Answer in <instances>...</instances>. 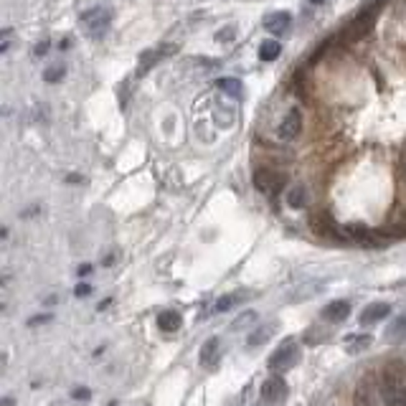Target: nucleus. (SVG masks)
<instances>
[{
	"label": "nucleus",
	"instance_id": "obj_27",
	"mask_svg": "<svg viewBox=\"0 0 406 406\" xmlns=\"http://www.w3.org/2000/svg\"><path fill=\"white\" fill-rule=\"evenodd\" d=\"M46 51H49V41H41V44H36V49H33V54H36V56H44Z\"/></svg>",
	"mask_w": 406,
	"mask_h": 406
},
{
	"label": "nucleus",
	"instance_id": "obj_22",
	"mask_svg": "<svg viewBox=\"0 0 406 406\" xmlns=\"http://www.w3.org/2000/svg\"><path fill=\"white\" fill-rule=\"evenodd\" d=\"M63 74H66V69H63L61 63H56V66H49V69L44 71V79L49 84H56V82H61V79H63Z\"/></svg>",
	"mask_w": 406,
	"mask_h": 406
},
{
	"label": "nucleus",
	"instance_id": "obj_3",
	"mask_svg": "<svg viewBox=\"0 0 406 406\" xmlns=\"http://www.w3.org/2000/svg\"><path fill=\"white\" fill-rule=\"evenodd\" d=\"M300 358H302V350L297 348V343L285 340L272 353V358H269L266 366H269V371H274V374H279V371H292V368L300 363Z\"/></svg>",
	"mask_w": 406,
	"mask_h": 406
},
{
	"label": "nucleus",
	"instance_id": "obj_1",
	"mask_svg": "<svg viewBox=\"0 0 406 406\" xmlns=\"http://www.w3.org/2000/svg\"><path fill=\"white\" fill-rule=\"evenodd\" d=\"M383 3L386 0H374L371 6L363 8L358 16H355L353 20H350L345 28H343L340 33V41L343 44H355V41H361V38H366V33H371V28H374L376 18H379L381 8H383Z\"/></svg>",
	"mask_w": 406,
	"mask_h": 406
},
{
	"label": "nucleus",
	"instance_id": "obj_16",
	"mask_svg": "<svg viewBox=\"0 0 406 406\" xmlns=\"http://www.w3.org/2000/svg\"><path fill=\"white\" fill-rule=\"evenodd\" d=\"M274 328H277V323H266V325H259L257 330H252L247 336V343L252 345V348H259V345H264L269 338L274 336Z\"/></svg>",
	"mask_w": 406,
	"mask_h": 406
},
{
	"label": "nucleus",
	"instance_id": "obj_17",
	"mask_svg": "<svg viewBox=\"0 0 406 406\" xmlns=\"http://www.w3.org/2000/svg\"><path fill=\"white\" fill-rule=\"evenodd\" d=\"M158 325L165 333H176V330H180V325H183V317H180L178 310H163L158 315Z\"/></svg>",
	"mask_w": 406,
	"mask_h": 406
},
{
	"label": "nucleus",
	"instance_id": "obj_10",
	"mask_svg": "<svg viewBox=\"0 0 406 406\" xmlns=\"http://www.w3.org/2000/svg\"><path fill=\"white\" fill-rule=\"evenodd\" d=\"M287 393V383L285 379H279V376H272V379H266L262 383V399L264 401H279L285 399Z\"/></svg>",
	"mask_w": 406,
	"mask_h": 406
},
{
	"label": "nucleus",
	"instance_id": "obj_13",
	"mask_svg": "<svg viewBox=\"0 0 406 406\" xmlns=\"http://www.w3.org/2000/svg\"><path fill=\"white\" fill-rule=\"evenodd\" d=\"M383 401H386V406H406L404 383H383Z\"/></svg>",
	"mask_w": 406,
	"mask_h": 406
},
{
	"label": "nucleus",
	"instance_id": "obj_19",
	"mask_svg": "<svg viewBox=\"0 0 406 406\" xmlns=\"http://www.w3.org/2000/svg\"><path fill=\"white\" fill-rule=\"evenodd\" d=\"M282 54V44L274 41V38H266L264 44L259 46V59L262 61H274V59Z\"/></svg>",
	"mask_w": 406,
	"mask_h": 406
},
{
	"label": "nucleus",
	"instance_id": "obj_4",
	"mask_svg": "<svg viewBox=\"0 0 406 406\" xmlns=\"http://www.w3.org/2000/svg\"><path fill=\"white\" fill-rule=\"evenodd\" d=\"M173 54H178V44H160V46H155V49L142 51L137 59V74L140 76L147 74L155 63L163 61V59H168V56H173Z\"/></svg>",
	"mask_w": 406,
	"mask_h": 406
},
{
	"label": "nucleus",
	"instance_id": "obj_9",
	"mask_svg": "<svg viewBox=\"0 0 406 406\" xmlns=\"http://www.w3.org/2000/svg\"><path fill=\"white\" fill-rule=\"evenodd\" d=\"M252 297H254V292H244V290L228 292V295H223L221 300H216L214 310L211 312H226V310H231V307H236V304H244Z\"/></svg>",
	"mask_w": 406,
	"mask_h": 406
},
{
	"label": "nucleus",
	"instance_id": "obj_11",
	"mask_svg": "<svg viewBox=\"0 0 406 406\" xmlns=\"http://www.w3.org/2000/svg\"><path fill=\"white\" fill-rule=\"evenodd\" d=\"M348 315H350L348 300H333L330 304H325L323 310V320H328V323H343Z\"/></svg>",
	"mask_w": 406,
	"mask_h": 406
},
{
	"label": "nucleus",
	"instance_id": "obj_15",
	"mask_svg": "<svg viewBox=\"0 0 406 406\" xmlns=\"http://www.w3.org/2000/svg\"><path fill=\"white\" fill-rule=\"evenodd\" d=\"M219 355H221V338H209L201 348V363L203 366H216Z\"/></svg>",
	"mask_w": 406,
	"mask_h": 406
},
{
	"label": "nucleus",
	"instance_id": "obj_5",
	"mask_svg": "<svg viewBox=\"0 0 406 406\" xmlns=\"http://www.w3.org/2000/svg\"><path fill=\"white\" fill-rule=\"evenodd\" d=\"M285 183H287L285 173H277L272 171V168H259V171L254 173V185H257V190H262V193H277Z\"/></svg>",
	"mask_w": 406,
	"mask_h": 406
},
{
	"label": "nucleus",
	"instance_id": "obj_29",
	"mask_svg": "<svg viewBox=\"0 0 406 406\" xmlns=\"http://www.w3.org/2000/svg\"><path fill=\"white\" fill-rule=\"evenodd\" d=\"M355 406H371V401H368V396L363 399V391L355 393Z\"/></svg>",
	"mask_w": 406,
	"mask_h": 406
},
{
	"label": "nucleus",
	"instance_id": "obj_21",
	"mask_svg": "<svg viewBox=\"0 0 406 406\" xmlns=\"http://www.w3.org/2000/svg\"><path fill=\"white\" fill-rule=\"evenodd\" d=\"M383 383H404V371L399 361H391L383 368Z\"/></svg>",
	"mask_w": 406,
	"mask_h": 406
},
{
	"label": "nucleus",
	"instance_id": "obj_28",
	"mask_svg": "<svg viewBox=\"0 0 406 406\" xmlns=\"http://www.w3.org/2000/svg\"><path fill=\"white\" fill-rule=\"evenodd\" d=\"M74 399H89L92 393H89V388H74V393H71Z\"/></svg>",
	"mask_w": 406,
	"mask_h": 406
},
{
	"label": "nucleus",
	"instance_id": "obj_20",
	"mask_svg": "<svg viewBox=\"0 0 406 406\" xmlns=\"http://www.w3.org/2000/svg\"><path fill=\"white\" fill-rule=\"evenodd\" d=\"M216 87L221 89L223 94L234 97V99H239V97H241V82H239V79H234V76H226V79H219V82H216Z\"/></svg>",
	"mask_w": 406,
	"mask_h": 406
},
{
	"label": "nucleus",
	"instance_id": "obj_18",
	"mask_svg": "<svg viewBox=\"0 0 406 406\" xmlns=\"http://www.w3.org/2000/svg\"><path fill=\"white\" fill-rule=\"evenodd\" d=\"M287 206L295 211L304 209L307 206V188L304 185H295V188L287 190Z\"/></svg>",
	"mask_w": 406,
	"mask_h": 406
},
{
	"label": "nucleus",
	"instance_id": "obj_32",
	"mask_svg": "<svg viewBox=\"0 0 406 406\" xmlns=\"http://www.w3.org/2000/svg\"><path fill=\"white\" fill-rule=\"evenodd\" d=\"M312 6H325V3H330V0H310Z\"/></svg>",
	"mask_w": 406,
	"mask_h": 406
},
{
	"label": "nucleus",
	"instance_id": "obj_7",
	"mask_svg": "<svg viewBox=\"0 0 406 406\" xmlns=\"http://www.w3.org/2000/svg\"><path fill=\"white\" fill-rule=\"evenodd\" d=\"M391 315V304L388 302H374V304H368L366 310L361 312V325L366 328V325H376L381 323V320H386V317Z\"/></svg>",
	"mask_w": 406,
	"mask_h": 406
},
{
	"label": "nucleus",
	"instance_id": "obj_33",
	"mask_svg": "<svg viewBox=\"0 0 406 406\" xmlns=\"http://www.w3.org/2000/svg\"><path fill=\"white\" fill-rule=\"evenodd\" d=\"M3 406H13V399H3Z\"/></svg>",
	"mask_w": 406,
	"mask_h": 406
},
{
	"label": "nucleus",
	"instance_id": "obj_25",
	"mask_svg": "<svg viewBox=\"0 0 406 406\" xmlns=\"http://www.w3.org/2000/svg\"><path fill=\"white\" fill-rule=\"evenodd\" d=\"M49 320H51V315H49V312H44V315H36V317H31V320H28V325H31V328H33V325L49 323Z\"/></svg>",
	"mask_w": 406,
	"mask_h": 406
},
{
	"label": "nucleus",
	"instance_id": "obj_24",
	"mask_svg": "<svg viewBox=\"0 0 406 406\" xmlns=\"http://www.w3.org/2000/svg\"><path fill=\"white\" fill-rule=\"evenodd\" d=\"M234 28H231V25H228V28H223V31H219L216 33V41H219V44H228V41H231V38H234Z\"/></svg>",
	"mask_w": 406,
	"mask_h": 406
},
{
	"label": "nucleus",
	"instance_id": "obj_6",
	"mask_svg": "<svg viewBox=\"0 0 406 406\" xmlns=\"http://www.w3.org/2000/svg\"><path fill=\"white\" fill-rule=\"evenodd\" d=\"M300 130H302V114H300V109H290V112L285 114L282 125H279V137L295 140L300 135Z\"/></svg>",
	"mask_w": 406,
	"mask_h": 406
},
{
	"label": "nucleus",
	"instance_id": "obj_31",
	"mask_svg": "<svg viewBox=\"0 0 406 406\" xmlns=\"http://www.w3.org/2000/svg\"><path fill=\"white\" fill-rule=\"evenodd\" d=\"M76 272H79V277H87V274L92 272V264H82L79 269H76Z\"/></svg>",
	"mask_w": 406,
	"mask_h": 406
},
{
	"label": "nucleus",
	"instance_id": "obj_30",
	"mask_svg": "<svg viewBox=\"0 0 406 406\" xmlns=\"http://www.w3.org/2000/svg\"><path fill=\"white\" fill-rule=\"evenodd\" d=\"M8 38H11V28H6V31H3V44H0V51H8V44H11Z\"/></svg>",
	"mask_w": 406,
	"mask_h": 406
},
{
	"label": "nucleus",
	"instance_id": "obj_8",
	"mask_svg": "<svg viewBox=\"0 0 406 406\" xmlns=\"http://www.w3.org/2000/svg\"><path fill=\"white\" fill-rule=\"evenodd\" d=\"M290 25H292V16L287 11H277L272 13V16H266L264 18V28L272 36H282V33L290 31Z\"/></svg>",
	"mask_w": 406,
	"mask_h": 406
},
{
	"label": "nucleus",
	"instance_id": "obj_2",
	"mask_svg": "<svg viewBox=\"0 0 406 406\" xmlns=\"http://www.w3.org/2000/svg\"><path fill=\"white\" fill-rule=\"evenodd\" d=\"M79 23H82V28L87 31L89 38L99 41V38L107 36L109 25H112V11H109L107 6L89 8V11H84L82 16H79Z\"/></svg>",
	"mask_w": 406,
	"mask_h": 406
},
{
	"label": "nucleus",
	"instance_id": "obj_23",
	"mask_svg": "<svg viewBox=\"0 0 406 406\" xmlns=\"http://www.w3.org/2000/svg\"><path fill=\"white\" fill-rule=\"evenodd\" d=\"M254 320H257V315H254L252 310H247L244 312V315H239L234 320V323H231V330H241V328H247L249 323H254Z\"/></svg>",
	"mask_w": 406,
	"mask_h": 406
},
{
	"label": "nucleus",
	"instance_id": "obj_12",
	"mask_svg": "<svg viewBox=\"0 0 406 406\" xmlns=\"http://www.w3.org/2000/svg\"><path fill=\"white\" fill-rule=\"evenodd\" d=\"M371 343H374V338L368 336V333H353V336H345L343 345H345V350H348L350 355H358L371 348Z\"/></svg>",
	"mask_w": 406,
	"mask_h": 406
},
{
	"label": "nucleus",
	"instance_id": "obj_14",
	"mask_svg": "<svg viewBox=\"0 0 406 406\" xmlns=\"http://www.w3.org/2000/svg\"><path fill=\"white\" fill-rule=\"evenodd\" d=\"M383 340L391 343V345L406 340V312H404V315H399L391 325H388V330L383 333Z\"/></svg>",
	"mask_w": 406,
	"mask_h": 406
},
{
	"label": "nucleus",
	"instance_id": "obj_26",
	"mask_svg": "<svg viewBox=\"0 0 406 406\" xmlns=\"http://www.w3.org/2000/svg\"><path fill=\"white\" fill-rule=\"evenodd\" d=\"M74 295H76V297H89V295H92V287H89V285H79L74 290Z\"/></svg>",
	"mask_w": 406,
	"mask_h": 406
}]
</instances>
